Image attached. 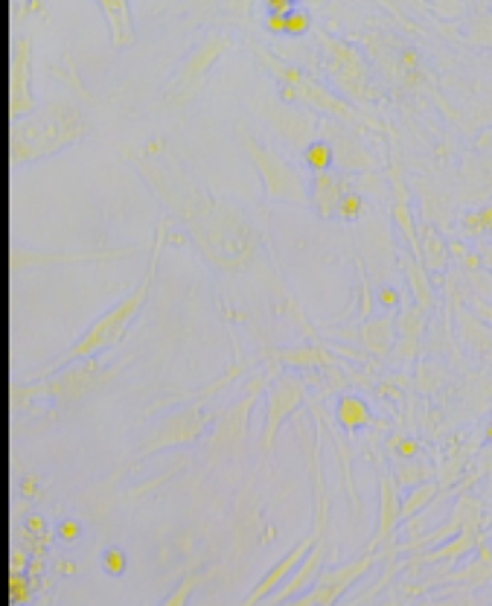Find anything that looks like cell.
Listing matches in <instances>:
<instances>
[{"mask_svg":"<svg viewBox=\"0 0 492 606\" xmlns=\"http://www.w3.org/2000/svg\"><path fill=\"white\" fill-rule=\"evenodd\" d=\"M149 158V155H146ZM155 160V158H149ZM155 166L164 172L169 187L166 184H155V193L175 210L178 219H183V225L190 228V233L199 239L201 248L216 257V254H227V245H233L239 254H245L248 248V239H251V230L242 225V216L236 213H221V207L207 195L199 184H192L187 175L181 172V166L172 160L169 155V166L157 164Z\"/></svg>","mask_w":492,"mask_h":606,"instance_id":"1","label":"cell"},{"mask_svg":"<svg viewBox=\"0 0 492 606\" xmlns=\"http://www.w3.org/2000/svg\"><path fill=\"white\" fill-rule=\"evenodd\" d=\"M254 53L260 56L268 67H271V73L282 82V85H289V88L294 91V96L298 100H303L309 108H315V111H321V114H329L335 122H344V126H350V129H355V131H364V129H373V131H379V122H370V120H364L359 111H355L353 105H347V102H341L338 96H332L326 88H321L312 76H306L303 70H298V67H291V65H286V61H280V58H274V56H268L262 47H254Z\"/></svg>","mask_w":492,"mask_h":606,"instance_id":"2","label":"cell"},{"mask_svg":"<svg viewBox=\"0 0 492 606\" xmlns=\"http://www.w3.org/2000/svg\"><path fill=\"white\" fill-rule=\"evenodd\" d=\"M82 134H85V120L79 111L70 105H58V108L44 111L41 117L30 120L27 140H12V149L27 143V155L23 158H38V155H50V152L65 149L70 143H76Z\"/></svg>","mask_w":492,"mask_h":606,"instance_id":"3","label":"cell"},{"mask_svg":"<svg viewBox=\"0 0 492 606\" xmlns=\"http://www.w3.org/2000/svg\"><path fill=\"white\" fill-rule=\"evenodd\" d=\"M164 233H166V219H161V225H157V239H155V254H152V268L149 274H146V280L140 283V289L131 294L128 301H122L114 312H108L100 324H96L88 336H85L76 347H73L67 356H91L96 350H102L105 344H111L114 338H120V332L126 329V324L134 318V312L140 309V303L146 301V294H149V286H152V277H155V266H157V254H161V245H164Z\"/></svg>","mask_w":492,"mask_h":606,"instance_id":"4","label":"cell"},{"mask_svg":"<svg viewBox=\"0 0 492 606\" xmlns=\"http://www.w3.org/2000/svg\"><path fill=\"white\" fill-rule=\"evenodd\" d=\"M242 140H245V152L251 155L256 172L262 175V184H265V195L268 199H282V202H298V204H309L312 195L306 190L303 178L294 172L286 160L277 158L268 146L256 143L254 138L242 131Z\"/></svg>","mask_w":492,"mask_h":606,"instance_id":"5","label":"cell"},{"mask_svg":"<svg viewBox=\"0 0 492 606\" xmlns=\"http://www.w3.org/2000/svg\"><path fill=\"white\" fill-rule=\"evenodd\" d=\"M230 47V41L225 39V35H210L201 47H195L192 50V56L187 58V65L181 67V73L175 79H172V85H169V91L166 94H172V102H181V100H187V96L192 94V91H199V85L204 82V76H207V67L213 65V58H219L221 53H225Z\"/></svg>","mask_w":492,"mask_h":606,"instance_id":"6","label":"cell"},{"mask_svg":"<svg viewBox=\"0 0 492 606\" xmlns=\"http://www.w3.org/2000/svg\"><path fill=\"white\" fill-rule=\"evenodd\" d=\"M321 41H324L326 56H329V76H335V82H338L347 94L364 96V100H373L370 79H367L359 53H355L353 47L341 44V41H329L326 35H321Z\"/></svg>","mask_w":492,"mask_h":606,"instance_id":"7","label":"cell"},{"mask_svg":"<svg viewBox=\"0 0 492 606\" xmlns=\"http://www.w3.org/2000/svg\"><path fill=\"white\" fill-rule=\"evenodd\" d=\"M321 131L329 134V143L332 149H335V164L341 169H376V160L373 155L364 149V143L359 140V134H355V129L344 126V122H335V120H321Z\"/></svg>","mask_w":492,"mask_h":606,"instance_id":"8","label":"cell"},{"mask_svg":"<svg viewBox=\"0 0 492 606\" xmlns=\"http://www.w3.org/2000/svg\"><path fill=\"white\" fill-rule=\"evenodd\" d=\"M262 111H265L268 122H271L291 146H303L306 149L312 140H317L312 134H315V129H321V122L315 117L291 111V108H286V102H277V100H262Z\"/></svg>","mask_w":492,"mask_h":606,"instance_id":"9","label":"cell"},{"mask_svg":"<svg viewBox=\"0 0 492 606\" xmlns=\"http://www.w3.org/2000/svg\"><path fill=\"white\" fill-rule=\"evenodd\" d=\"M347 181L338 178L335 172H321V175L312 178V204L317 207V213L324 219L338 216V204L347 195Z\"/></svg>","mask_w":492,"mask_h":606,"instance_id":"10","label":"cell"},{"mask_svg":"<svg viewBox=\"0 0 492 606\" xmlns=\"http://www.w3.org/2000/svg\"><path fill=\"white\" fill-rule=\"evenodd\" d=\"M23 47H18L15 56H12V76H9V96H12V114H21V111H30L32 108V94H30V79H27V70H30V58L21 53Z\"/></svg>","mask_w":492,"mask_h":606,"instance_id":"11","label":"cell"},{"mask_svg":"<svg viewBox=\"0 0 492 606\" xmlns=\"http://www.w3.org/2000/svg\"><path fill=\"white\" fill-rule=\"evenodd\" d=\"M102 15L111 23V44L122 50V47L134 44V30H131V15H128V3H120V0H102L100 3Z\"/></svg>","mask_w":492,"mask_h":606,"instance_id":"12","label":"cell"},{"mask_svg":"<svg viewBox=\"0 0 492 606\" xmlns=\"http://www.w3.org/2000/svg\"><path fill=\"white\" fill-rule=\"evenodd\" d=\"M303 164L309 166L315 175H321V172H332V164H335V149H332V143L326 138L312 140L303 149Z\"/></svg>","mask_w":492,"mask_h":606,"instance_id":"13","label":"cell"},{"mask_svg":"<svg viewBox=\"0 0 492 606\" xmlns=\"http://www.w3.org/2000/svg\"><path fill=\"white\" fill-rule=\"evenodd\" d=\"M338 420L347 429H359V426H367L370 423V411H367V405L361 400L355 397H344L338 402Z\"/></svg>","mask_w":492,"mask_h":606,"instance_id":"14","label":"cell"},{"mask_svg":"<svg viewBox=\"0 0 492 606\" xmlns=\"http://www.w3.org/2000/svg\"><path fill=\"white\" fill-rule=\"evenodd\" d=\"M361 207H364L361 193L350 190V193L341 199V204H338V216H341L344 221H355V219H359V213H361Z\"/></svg>","mask_w":492,"mask_h":606,"instance_id":"15","label":"cell"},{"mask_svg":"<svg viewBox=\"0 0 492 606\" xmlns=\"http://www.w3.org/2000/svg\"><path fill=\"white\" fill-rule=\"evenodd\" d=\"M312 30V15L306 9H291L286 15V35H303Z\"/></svg>","mask_w":492,"mask_h":606,"instance_id":"16","label":"cell"},{"mask_svg":"<svg viewBox=\"0 0 492 606\" xmlns=\"http://www.w3.org/2000/svg\"><path fill=\"white\" fill-rule=\"evenodd\" d=\"M393 213H396V221L405 228V237L411 239V245L416 248V237H414V225H411V216H408V207H405V193L396 184V204H393Z\"/></svg>","mask_w":492,"mask_h":606,"instance_id":"17","label":"cell"},{"mask_svg":"<svg viewBox=\"0 0 492 606\" xmlns=\"http://www.w3.org/2000/svg\"><path fill=\"white\" fill-rule=\"evenodd\" d=\"M9 598H12V603H27L30 600V580H23L21 574H12V580H9Z\"/></svg>","mask_w":492,"mask_h":606,"instance_id":"18","label":"cell"},{"mask_svg":"<svg viewBox=\"0 0 492 606\" xmlns=\"http://www.w3.org/2000/svg\"><path fill=\"white\" fill-rule=\"evenodd\" d=\"M423 237H425L428 251H432V259H428V263H432V266H440V263H443V245H440V239H437V233H434L432 228H425V230H423Z\"/></svg>","mask_w":492,"mask_h":606,"instance_id":"19","label":"cell"},{"mask_svg":"<svg viewBox=\"0 0 492 606\" xmlns=\"http://www.w3.org/2000/svg\"><path fill=\"white\" fill-rule=\"evenodd\" d=\"M105 568H108L111 574H122V568H126V556H122V551L111 548V551L105 554Z\"/></svg>","mask_w":492,"mask_h":606,"instance_id":"20","label":"cell"},{"mask_svg":"<svg viewBox=\"0 0 492 606\" xmlns=\"http://www.w3.org/2000/svg\"><path fill=\"white\" fill-rule=\"evenodd\" d=\"M379 303L388 306V309L399 306V292L393 289V286H382V289H379Z\"/></svg>","mask_w":492,"mask_h":606,"instance_id":"21","label":"cell"},{"mask_svg":"<svg viewBox=\"0 0 492 606\" xmlns=\"http://www.w3.org/2000/svg\"><path fill=\"white\" fill-rule=\"evenodd\" d=\"M294 6L289 3V0H268V12H271V15H289Z\"/></svg>","mask_w":492,"mask_h":606,"instance_id":"22","label":"cell"},{"mask_svg":"<svg viewBox=\"0 0 492 606\" xmlns=\"http://www.w3.org/2000/svg\"><path fill=\"white\" fill-rule=\"evenodd\" d=\"M265 23H268V30L271 32H286V15H271V12H268Z\"/></svg>","mask_w":492,"mask_h":606,"instance_id":"23","label":"cell"},{"mask_svg":"<svg viewBox=\"0 0 492 606\" xmlns=\"http://www.w3.org/2000/svg\"><path fill=\"white\" fill-rule=\"evenodd\" d=\"M58 534H61V539H76L79 537V525L76 522H61V528H58Z\"/></svg>","mask_w":492,"mask_h":606,"instance_id":"24","label":"cell"},{"mask_svg":"<svg viewBox=\"0 0 492 606\" xmlns=\"http://www.w3.org/2000/svg\"><path fill=\"white\" fill-rule=\"evenodd\" d=\"M463 225H466V228H469V230H475V233H484V225H481V216H478V213H469V216H466V219H463Z\"/></svg>","mask_w":492,"mask_h":606,"instance_id":"25","label":"cell"},{"mask_svg":"<svg viewBox=\"0 0 492 606\" xmlns=\"http://www.w3.org/2000/svg\"><path fill=\"white\" fill-rule=\"evenodd\" d=\"M428 493H432V487L428 490H420V496H414L411 501H408V507H405V513H411V510H416V507L423 504V499H428Z\"/></svg>","mask_w":492,"mask_h":606,"instance_id":"26","label":"cell"},{"mask_svg":"<svg viewBox=\"0 0 492 606\" xmlns=\"http://www.w3.org/2000/svg\"><path fill=\"white\" fill-rule=\"evenodd\" d=\"M399 455H405V457L416 455V443H414V440H402V443H399Z\"/></svg>","mask_w":492,"mask_h":606,"instance_id":"27","label":"cell"},{"mask_svg":"<svg viewBox=\"0 0 492 606\" xmlns=\"http://www.w3.org/2000/svg\"><path fill=\"white\" fill-rule=\"evenodd\" d=\"M466 266H469V268H478V257L469 254V257H466Z\"/></svg>","mask_w":492,"mask_h":606,"instance_id":"28","label":"cell"},{"mask_svg":"<svg viewBox=\"0 0 492 606\" xmlns=\"http://www.w3.org/2000/svg\"><path fill=\"white\" fill-rule=\"evenodd\" d=\"M487 437H489V440H492V426H489V429H487Z\"/></svg>","mask_w":492,"mask_h":606,"instance_id":"29","label":"cell"},{"mask_svg":"<svg viewBox=\"0 0 492 606\" xmlns=\"http://www.w3.org/2000/svg\"><path fill=\"white\" fill-rule=\"evenodd\" d=\"M487 233H492V225H489V230H487Z\"/></svg>","mask_w":492,"mask_h":606,"instance_id":"30","label":"cell"}]
</instances>
